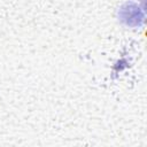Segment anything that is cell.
Listing matches in <instances>:
<instances>
[{
	"instance_id": "1",
	"label": "cell",
	"mask_w": 147,
	"mask_h": 147,
	"mask_svg": "<svg viewBox=\"0 0 147 147\" xmlns=\"http://www.w3.org/2000/svg\"><path fill=\"white\" fill-rule=\"evenodd\" d=\"M118 21L130 28L141 26L145 22V14L142 8L138 6V3L133 1H127L123 3L117 11Z\"/></svg>"
}]
</instances>
